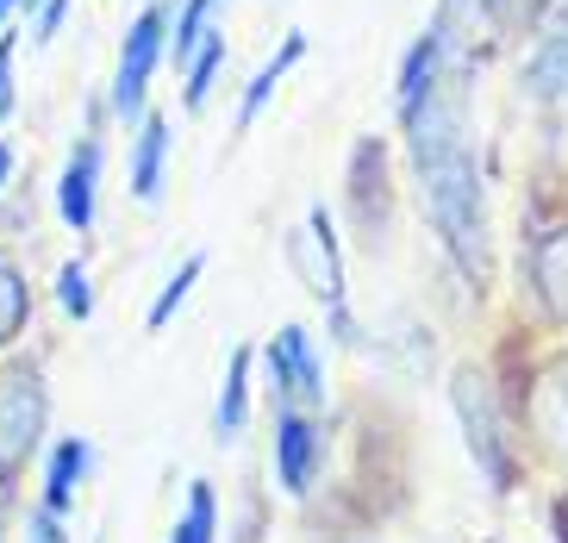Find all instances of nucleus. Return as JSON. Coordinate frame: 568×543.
I'll use <instances>...</instances> for the list:
<instances>
[{
  "label": "nucleus",
  "instance_id": "nucleus-5",
  "mask_svg": "<svg viewBox=\"0 0 568 543\" xmlns=\"http://www.w3.org/2000/svg\"><path fill=\"white\" fill-rule=\"evenodd\" d=\"M263 375H268V400L275 406H318L325 400V362L313 350V331L306 325H282L263 350Z\"/></svg>",
  "mask_w": 568,
  "mask_h": 543
},
{
  "label": "nucleus",
  "instance_id": "nucleus-25",
  "mask_svg": "<svg viewBox=\"0 0 568 543\" xmlns=\"http://www.w3.org/2000/svg\"><path fill=\"white\" fill-rule=\"evenodd\" d=\"M69 7H75V0H38V44H51V38L63 32Z\"/></svg>",
  "mask_w": 568,
  "mask_h": 543
},
{
  "label": "nucleus",
  "instance_id": "nucleus-8",
  "mask_svg": "<svg viewBox=\"0 0 568 543\" xmlns=\"http://www.w3.org/2000/svg\"><path fill=\"white\" fill-rule=\"evenodd\" d=\"M44 487H38V506H51V512H75V500H82L88 475H94V444H88L82 431H69V438H51L44 444Z\"/></svg>",
  "mask_w": 568,
  "mask_h": 543
},
{
  "label": "nucleus",
  "instance_id": "nucleus-24",
  "mask_svg": "<svg viewBox=\"0 0 568 543\" xmlns=\"http://www.w3.org/2000/svg\"><path fill=\"white\" fill-rule=\"evenodd\" d=\"M13 50H19V38L7 32V38H0V119L19 107V94H13Z\"/></svg>",
  "mask_w": 568,
  "mask_h": 543
},
{
  "label": "nucleus",
  "instance_id": "nucleus-22",
  "mask_svg": "<svg viewBox=\"0 0 568 543\" xmlns=\"http://www.w3.org/2000/svg\"><path fill=\"white\" fill-rule=\"evenodd\" d=\"M57 306H63L69 319L94 313V275H88V263H63V269H57Z\"/></svg>",
  "mask_w": 568,
  "mask_h": 543
},
{
  "label": "nucleus",
  "instance_id": "nucleus-10",
  "mask_svg": "<svg viewBox=\"0 0 568 543\" xmlns=\"http://www.w3.org/2000/svg\"><path fill=\"white\" fill-rule=\"evenodd\" d=\"M531 431H537V444L568 469V356H556L550 369L537 375V388H531Z\"/></svg>",
  "mask_w": 568,
  "mask_h": 543
},
{
  "label": "nucleus",
  "instance_id": "nucleus-3",
  "mask_svg": "<svg viewBox=\"0 0 568 543\" xmlns=\"http://www.w3.org/2000/svg\"><path fill=\"white\" fill-rule=\"evenodd\" d=\"M44 444H51V388L38 362H0V487L19 494Z\"/></svg>",
  "mask_w": 568,
  "mask_h": 543
},
{
  "label": "nucleus",
  "instance_id": "nucleus-15",
  "mask_svg": "<svg viewBox=\"0 0 568 543\" xmlns=\"http://www.w3.org/2000/svg\"><path fill=\"white\" fill-rule=\"evenodd\" d=\"M444 44H450V26H432V32H425L413 50H406V63H400V113L413 107V100H425V94L437 88V69H444Z\"/></svg>",
  "mask_w": 568,
  "mask_h": 543
},
{
  "label": "nucleus",
  "instance_id": "nucleus-18",
  "mask_svg": "<svg viewBox=\"0 0 568 543\" xmlns=\"http://www.w3.org/2000/svg\"><path fill=\"white\" fill-rule=\"evenodd\" d=\"M201 275H206V257H201V250H194V257H182V269H175V275L156 288V300H151V313H144V325H151V331H169V319L187 306V294H194V281H201Z\"/></svg>",
  "mask_w": 568,
  "mask_h": 543
},
{
  "label": "nucleus",
  "instance_id": "nucleus-21",
  "mask_svg": "<svg viewBox=\"0 0 568 543\" xmlns=\"http://www.w3.org/2000/svg\"><path fill=\"white\" fill-rule=\"evenodd\" d=\"M525 82H531V94L556 100L568 88V38H550V44L531 57V69H525Z\"/></svg>",
  "mask_w": 568,
  "mask_h": 543
},
{
  "label": "nucleus",
  "instance_id": "nucleus-26",
  "mask_svg": "<svg viewBox=\"0 0 568 543\" xmlns=\"http://www.w3.org/2000/svg\"><path fill=\"white\" fill-rule=\"evenodd\" d=\"M13 512H19V494L13 487H0V543H7V531H13Z\"/></svg>",
  "mask_w": 568,
  "mask_h": 543
},
{
  "label": "nucleus",
  "instance_id": "nucleus-11",
  "mask_svg": "<svg viewBox=\"0 0 568 543\" xmlns=\"http://www.w3.org/2000/svg\"><path fill=\"white\" fill-rule=\"evenodd\" d=\"M251 369H256V350L237 344L232 362H225V381H219V400H213V438L219 444H237V438H244V419H251Z\"/></svg>",
  "mask_w": 568,
  "mask_h": 543
},
{
  "label": "nucleus",
  "instance_id": "nucleus-20",
  "mask_svg": "<svg viewBox=\"0 0 568 543\" xmlns=\"http://www.w3.org/2000/svg\"><path fill=\"white\" fill-rule=\"evenodd\" d=\"M219 63H225V32H206L201 44H194V57H187V107H206Z\"/></svg>",
  "mask_w": 568,
  "mask_h": 543
},
{
  "label": "nucleus",
  "instance_id": "nucleus-9",
  "mask_svg": "<svg viewBox=\"0 0 568 543\" xmlns=\"http://www.w3.org/2000/svg\"><path fill=\"white\" fill-rule=\"evenodd\" d=\"M94 200H101V138H82L69 150L63 175H57V213H63L69 231L94 225Z\"/></svg>",
  "mask_w": 568,
  "mask_h": 543
},
{
  "label": "nucleus",
  "instance_id": "nucleus-19",
  "mask_svg": "<svg viewBox=\"0 0 568 543\" xmlns=\"http://www.w3.org/2000/svg\"><path fill=\"white\" fill-rule=\"evenodd\" d=\"M213 13H219V0H182V13H175V32H169V44H163V57H169L175 69H187L194 44L213 32Z\"/></svg>",
  "mask_w": 568,
  "mask_h": 543
},
{
  "label": "nucleus",
  "instance_id": "nucleus-14",
  "mask_svg": "<svg viewBox=\"0 0 568 543\" xmlns=\"http://www.w3.org/2000/svg\"><path fill=\"white\" fill-rule=\"evenodd\" d=\"M26 331H32V281H26V269L0 250V356H7Z\"/></svg>",
  "mask_w": 568,
  "mask_h": 543
},
{
  "label": "nucleus",
  "instance_id": "nucleus-6",
  "mask_svg": "<svg viewBox=\"0 0 568 543\" xmlns=\"http://www.w3.org/2000/svg\"><path fill=\"white\" fill-rule=\"evenodd\" d=\"M318 469H325V425L301 406H275V481H282V494L306 500Z\"/></svg>",
  "mask_w": 568,
  "mask_h": 543
},
{
  "label": "nucleus",
  "instance_id": "nucleus-1",
  "mask_svg": "<svg viewBox=\"0 0 568 543\" xmlns=\"http://www.w3.org/2000/svg\"><path fill=\"white\" fill-rule=\"evenodd\" d=\"M406 138H413V163H418V200L432 219L437 244L456 257L468 281L487 275V207H481V169L475 150L463 138V113L456 100H444L432 88L425 100L406 107Z\"/></svg>",
  "mask_w": 568,
  "mask_h": 543
},
{
  "label": "nucleus",
  "instance_id": "nucleus-27",
  "mask_svg": "<svg viewBox=\"0 0 568 543\" xmlns=\"http://www.w3.org/2000/svg\"><path fill=\"white\" fill-rule=\"evenodd\" d=\"M13 163H19V150L7 144V138H0V194H7V188H13Z\"/></svg>",
  "mask_w": 568,
  "mask_h": 543
},
{
  "label": "nucleus",
  "instance_id": "nucleus-17",
  "mask_svg": "<svg viewBox=\"0 0 568 543\" xmlns=\"http://www.w3.org/2000/svg\"><path fill=\"white\" fill-rule=\"evenodd\" d=\"M301 57H306V38L294 32V38H287V44H282V57H268V63L256 69V82L244 88V107H237V132H251V125H256V113H263V107H268V94L282 88V76H287V69H294V63H301Z\"/></svg>",
  "mask_w": 568,
  "mask_h": 543
},
{
  "label": "nucleus",
  "instance_id": "nucleus-29",
  "mask_svg": "<svg viewBox=\"0 0 568 543\" xmlns=\"http://www.w3.org/2000/svg\"><path fill=\"white\" fill-rule=\"evenodd\" d=\"M26 7H38V0H0V19H13V13H26Z\"/></svg>",
  "mask_w": 568,
  "mask_h": 543
},
{
  "label": "nucleus",
  "instance_id": "nucleus-13",
  "mask_svg": "<svg viewBox=\"0 0 568 543\" xmlns=\"http://www.w3.org/2000/svg\"><path fill=\"white\" fill-rule=\"evenodd\" d=\"M169 144H175V132H169L163 119H144L138 125V144H132V194L151 207L156 194H163V163H169Z\"/></svg>",
  "mask_w": 568,
  "mask_h": 543
},
{
  "label": "nucleus",
  "instance_id": "nucleus-23",
  "mask_svg": "<svg viewBox=\"0 0 568 543\" xmlns=\"http://www.w3.org/2000/svg\"><path fill=\"white\" fill-rule=\"evenodd\" d=\"M26 543H69V519L51 506H26Z\"/></svg>",
  "mask_w": 568,
  "mask_h": 543
},
{
  "label": "nucleus",
  "instance_id": "nucleus-28",
  "mask_svg": "<svg viewBox=\"0 0 568 543\" xmlns=\"http://www.w3.org/2000/svg\"><path fill=\"white\" fill-rule=\"evenodd\" d=\"M468 7H475V0H444V13H437V19L450 26V19H456V13H468Z\"/></svg>",
  "mask_w": 568,
  "mask_h": 543
},
{
  "label": "nucleus",
  "instance_id": "nucleus-4",
  "mask_svg": "<svg viewBox=\"0 0 568 543\" xmlns=\"http://www.w3.org/2000/svg\"><path fill=\"white\" fill-rule=\"evenodd\" d=\"M163 44H169V7H144L132 19V32L119 44V69H113V113L119 119H138L144 113V88H151L156 63H163Z\"/></svg>",
  "mask_w": 568,
  "mask_h": 543
},
{
  "label": "nucleus",
  "instance_id": "nucleus-2",
  "mask_svg": "<svg viewBox=\"0 0 568 543\" xmlns=\"http://www.w3.org/2000/svg\"><path fill=\"white\" fill-rule=\"evenodd\" d=\"M450 406H456V425H463V444L475 475L487 481V494H513L518 487V450H513V431H506V412L500 394L481 369H456L450 375Z\"/></svg>",
  "mask_w": 568,
  "mask_h": 543
},
{
  "label": "nucleus",
  "instance_id": "nucleus-12",
  "mask_svg": "<svg viewBox=\"0 0 568 543\" xmlns=\"http://www.w3.org/2000/svg\"><path fill=\"white\" fill-rule=\"evenodd\" d=\"M531 288H537V300H544V313H550L556 325H568V225L550 231V238L537 244Z\"/></svg>",
  "mask_w": 568,
  "mask_h": 543
},
{
  "label": "nucleus",
  "instance_id": "nucleus-7",
  "mask_svg": "<svg viewBox=\"0 0 568 543\" xmlns=\"http://www.w3.org/2000/svg\"><path fill=\"white\" fill-rule=\"evenodd\" d=\"M287 263L301 269L313 300H325V306L344 300V250H337V225H332L325 207H313V213H306V231L287 238Z\"/></svg>",
  "mask_w": 568,
  "mask_h": 543
},
{
  "label": "nucleus",
  "instance_id": "nucleus-30",
  "mask_svg": "<svg viewBox=\"0 0 568 543\" xmlns=\"http://www.w3.org/2000/svg\"><path fill=\"white\" fill-rule=\"evenodd\" d=\"M562 7H568V0H562Z\"/></svg>",
  "mask_w": 568,
  "mask_h": 543
},
{
  "label": "nucleus",
  "instance_id": "nucleus-16",
  "mask_svg": "<svg viewBox=\"0 0 568 543\" xmlns=\"http://www.w3.org/2000/svg\"><path fill=\"white\" fill-rule=\"evenodd\" d=\"M169 543H219V494L213 481H187V500L169 525Z\"/></svg>",
  "mask_w": 568,
  "mask_h": 543
}]
</instances>
